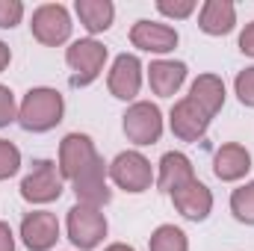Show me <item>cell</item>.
I'll use <instances>...</instances> for the list:
<instances>
[{
    "instance_id": "ba28073f",
    "label": "cell",
    "mask_w": 254,
    "mask_h": 251,
    "mask_svg": "<svg viewBox=\"0 0 254 251\" xmlns=\"http://www.w3.org/2000/svg\"><path fill=\"white\" fill-rule=\"evenodd\" d=\"M95 160H98V151H95L92 136H86V133H68L60 142V175L68 178V181H74L80 172H86Z\"/></svg>"
},
{
    "instance_id": "603a6c76",
    "label": "cell",
    "mask_w": 254,
    "mask_h": 251,
    "mask_svg": "<svg viewBox=\"0 0 254 251\" xmlns=\"http://www.w3.org/2000/svg\"><path fill=\"white\" fill-rule=\"evenodd\" d=\"M18 169H21V151H18V145L9 142V139H0V181L18 175Z\"/></svg>"
},
{
    "instance_id": "5b68a950",
    "label": "cell",
    "mask_w": 254,
    "mask_h": 251,
    "mask_svg": "<svg viewBox=\"0 0 254 251\" xmlns=\"http://www.w3.org/2000/svg\"><path fill=\"white\" fill-rule=\"evenodd\" d=\"M63 195V175L54 160H36L30 175L21 181V198L30 204H51Z\"/></svg>"
},
{
    "instance_id": "ffe728a7",
    "label": "cell",
    "mask_w": 254,
    "mask_h": 251,
    "mask_svg": "<svg viewBox=\"0 0 254 251\" xmlns=\"http://www.w3.org/2000/svg\"><path fill=\"white\" fill-rule=\"evenodd\" d=\"M74 12L80 18V24L89 30V33H104L113 27V18H116V6L110 0H77L74 3Z\"/></svg>"
},
{
    "instance_id": "e0dca14e",
    "label": "cell",
    "mask_w": 254,
    "mask_h": 251,
    "mask_svg": "<svg viewBox=\"0 0 254 251\" xmlns=\"http://www.w3.org/2000/svg\"><path fill=\"white\" fill-rule=\"evenodd\" d=\"M187 80V65L175 63V60H157V63L148 65V83H151V92L160 95V98H172Z\"/></svg>"
},
{
    "instance_id": "5bb4252c",
    "label": "cell",
    "mask_w": 254,
    "mask_h": 251,
    "mask_svg": "<svg viewBox=\"0 0 254 251\" xmlns=\"http://www.w3.org/2000/svg\"><path fill=\"white\" fill-rule=\"evenodd\" d=\"M172 201H175L178 213L184 219H190V222H204L210 216V210H213V192L204 187L198 178L190 181V184H184L181 189H175Z\"/></svg>"
},
{
    "instance_id": "f1b7e54d",
    "label": "cell",
    "mask_w": 254,
    "mask_h": 251,
    "mask_svg": "<svg viewBox=\"0 0 254 251\" xmlns=\"http://www.w3.org/2000/svg\"><path fill=\"white\" fill-rule=\"evenodd\" d=\"M0 251H15V234L9 222H0Z\"/></svg>"
},
{
    "instance_id": "8fae6325",
    "label": "cell",
    "mask_w": 254,
    "mask_h": 251,
    "mask_svg": "<svg viewBox=\"0 0 254 251\" xmlns=\"http://www.w3.org/2000/svg\"><path fill=\"white\" fill-rule=\"evenodd\" d=\"M107 163H104V157L98 154V160L86 169V172H80L71 184H74V195H77V204H86V207H104V204H110V198H113V192L107 189Z\"/></svg>"
},
{
    "instance_id": "8992f818",
    "label": "cell",
    "mask_w": 254,
    "mask_h": 251,
    "mask_svg": "<svg viewBox=\"0 0 254 251\" xmlns=\"http://www.w3.org/2000/svg\"><path fill=\"white\" fill-rule=\"evenodd\" d=\"M125 119V136L133 145H154L163 136V113L151 101H136L127 107Z\"/></svg>"
},
{
    "instance_id": "d4e9b609",
    "label": "cell",
    "mask_w": 254,
    "mask_h": 251,
    "mask_svg": "<svg viewBox=\"0 0 254 251\" xmlns=\"http://www.w3.org/2000/svg\"><path fill=\"white\" fill-rule=\"evenodd\" d=\"M24 18V3L21 0H0V30L18 27Z\"/></svg>"
},
{
    "instance_id": "4316f807",
    "label": "cell",
    "mask_w": 254,
    "mask_h": 251,
    "mask_svg": "<svg viewBox=\"0 0 254 251\" xmlns=\"http://www.w3.org/2000/svg\"><path fill=\"white\" fill-rule=\"evenodd\" d=\"M18 119V104H15V95L9 86H0V127L12 125Z\"/></svg>"
},
{
    "instance_id": "30bf717a",
    "label": "cell",
    "mask_w": 254,
    "mask_h": 251,
    "mask_svg": "<svg viewBox=\"0 0 254 251\" xmlns=\"http://www.w3.org/2000/svg\"><path fill=\"white\" fill-rule=\"evenodd\" d=\"M60 240V222L48 210H33L21 219V243L30 251H51Z\"/></svg>"
},
{
    "instance_id": "cb8c5ba5",
    "label": "cell",
    "mask_w": 254,
    "mask_h": 251,
    "mask_svg": "<svg viewBox=\"0 0 254 251\" xmlns=\"http://www.w3.org/2000/svg\"><path fill=\"white\" fill-rule=\"evenodd\" d=\"M234 89H237V98H240L243 107H254V65L237 74Z\"/></svg>"
},
{
    "instance_id": "9c48e42d",
    "label": "cell",
    "mask_w": 254,
    "mask_h": 251,
    "mask_svg": "<svg viewBox=\"0 0 254 251\" xmlns=\"http://www.w3.org/2000/svg\"><path fill=\"white\" fill-rule=\"evenodd\" d=\"M169 125H172V133H175L181 142H201L204 133H207V127H210V116L187 95V98H181V101L172 107Z\"/></svg>"
},
{
    "instance_id": "83f0119b",
    "label": "cell",
    "mask_w": 254,
    "mask_h": 251,
    "mask_svg": "<svg viewBox=\"0 0 254 251\" xmlns=\"http://www.w3.org/2000/svg\"><path fill=\"white\" fill-rule=\"evenodd\" d=\"M240 51H243L246 57H254V21L246 24V30L240 33Z\"/></svg>"
},
{
    "instance_id": "4fadbf2b",
    "label": "cell",
    "mask_w": 254,
    "mask_h": 251,
    "mask_svg": "<svg viewBox=\"0 0 254 251\" xmlns=\"http://www.w3.org/2000/svg\"><path fill=\"white\" fill-rule=\"evenodd\" d=\"M107 86H110V95L119 98V101H133L142 89V63L139 57L133 54H119L116 63L110 68V77H107Z\"/></svg>"
},
{
    "instance_id": "ac0fdd59",
    "label": "cell",
    "mask_w": 254,
    "mask_h": 251,
    "mask_svg": "<svg viewBox=\"0 0 254 251\" xmlns=\"http://www.w3.org/2000/svg\"><path fill=\"white\" fill-rule=\"evenodd\" d=\"M195 181V169H192V160L187 154H181V151H169V154H163V160H160V178H157V187L163 189V192H175V189H181L184 184H190Z\"/></svg>"
},
{
    "instance_id": "484cf974",
    "label": "cell",
    "mask_w": 254,
    "mask_h": 251,
    "mask_svg": "<svg viewBox=\"0 0 254 251\" xmlns=\"http://www.w3.org/2000/svg\"><path fill=\"white\" fill-rule=\"evenodd\" d=\"M157 9L166 15V18H190L195 12V0H157Z\"/></svg>"
},
{
    "instance_id": "52a82bcc",
    "label": "cell",
    "mask_w": 254,
    "mask_h": 251,
    "mask_svg": "<svg viewBox=\"0 0 254 251\" xmlns=\"http://www.w3.org/2000/svg\"><path fill=\"white\" fill-rule=\"evenodd\" d=\"M71 15L63 3H42L36 12H33V21H30V30H33V39L48 45V48H57L68 42L71 36Z\"/></svg>"
},
{
    "instance_id": "f546056e",
    "label": "cell",
    "mask_w": 254,
    "mask_h": 251,
    "mask_svg": "<svg viewBox=\"0 0 254 251\" xmlns=\"http://www.w3.org/2000/svg\"><path fill=\"white\" fill-rule=\"evenodd\" d=\"M12 63V51L6 42H0V71H6V65Z\"/></svg>"
},
{
    "instance_id": "7402d4cb",
    "label": "cell",
    "mask_w": 254,
    "mask_h": 251,
    "mask_svg": "<svg viewBox=\"0 0 254 251\" xmlns=\"http://www.w3.org/2000/svg\"><path fill=\"white\" fill-rule=\"evenodd\" d=\"M231 213L237 222L254 225V181L231 192Z\"/></svg>"
},
{
    "instance_id": "277c9868",
    "label": "cell",
    "mask_w": 254,
    "mask_h": 251,
    "mask_svg": "<svg viewBox=\"0 0 254 251\" xmlns=\"http://www.w3.org/2000/svg\"><path fill=\"white\" fill-rule=\"evenodd\" d=\"M107 172H110V178H113L116 187L125 189V192H133V195L151 189V184H154L151 160H148L145 154H139V151H122V154L110 163Z\"/></svg>"
},
{
    "instance_id": "4dcf8cb0",
    "label": "cell",
    "mask_w": 254,
    "mask_h": 251,
    "mask_svg": "<svg viewBox=\"0 0 254 251\" xmlns=\"http://www.w3.org/2000/svg\"><path fill=\"white\" fill-rule=\"evenodd\" d=\"M104 251H136L133 246H127V243H113V246H107Z\"/></svg>"
},
{
    "instance_id": "2e32d148",
    "label": "cell",
    "mask_w": 254,
    "mask_h": 251,
    "mask_svg": "<svg viewBox=\"0 0 254 251\" xmlns=\"http://www.w3.org/2000/svg\"><path fill=\"white\" fill-rule=\"evenodd\" d=\"M198 27L207 36H228L237 27V6L231 0H207L198 12Z\"/></svg>"
},
{
    "instance_id": "3957f363",
    "label": "cell",
    "mask_w": 254,
    "mask_h": 251,
    "mask_svg": "<svg viewBox=\"0 0 254 251\" xmlns=\"http://www.w3.org/2000/svg\"><path fill=\"white\" fill-rule=\"evenodd\" d=\"M107 237V216L98 207H86V204H74L68 210V240L80 251L98 249Z\"/></svg>"
},
{
    "instance_id": "d6986e66",
    "label": "cell",
    "mask_w": 254,
    "mask_h": 251,
    "mask_svg": "<svg viewBox=\"0 0 254 251\" xmlns=\"http://www.w3.org/2000/svg\"><path fill=\"white\" fill-rule=\"evenodd\" d=\"M190 98L213 119L222 107H225V83L219 74H201L190 89Z\"/></svg>"
},
{
    "instance_id": "44dd1931",
    "label": "cell",
    "mask_w": 254,
    "mask_h": 251,
    "mask_svg": "<svg viewBox=\"0 0 254 251\" xmlns=\"http://www.w3.org/2000/svg\"><path fill=\"white\" fill-rule=\"evenodd\" d=\"M148 249L151 251H190V240L181 228L175 225H160L151 240H148Z\"/></svg>"
},
{
    "instance_id": "7a4b0ae2",
    "label": "cell",
    "mask_w": 254,
    "mask_h": 251,
    "mask_svg": "<svg viewBox=\"0 0 254 251\" xmlns=\"http://www.w3.org/2000/svg\"><path fill=\"white\" fill-rule=\"evenodd\" d=\"M65 63L74 71L71 74V86L80 89V86H89L101 77L104 63H107V48L95 39H77L68 51H65Z\"/></svg>"
},
{
    "instance_id": "7c38bea8",
    "label": "cell",
    "mask_w": 254,
    "mask_h": 251,
    "mask_svg": "<svg viewBox=\"0 0 254 251\" xmlns=\"http://www.w3.org/2000/svg\"><path fill=\"white\" fill-rule=\"evenodd\" d=\"M181 36L175 27L169 24H157V21H136L130 27V45L148 54H172L178 48Z\"/></svg>"
},
{
    "instance_id": "6da1fadb",
    "label": "cell",
    "mask_w": 254,
    "mask_h": 251,
    "mask_svg": "<svg viewBox=\"0 0 254 251\" xmlns=\"http://www.w3.org/2000/svg\"><path fill=\"white\" fill-rule=\"evenodd\" d=\"M63 95L51 86H36L24 95V101L18 107V125L30 133H48L63 122Z\"/></svg>"
},
{
    "instance_id": "9a60e30c",
    "label": "cell",
    "mask_w": 254,
    "mask_h": 251,
    "mask_svg": "<svg viewBox=\"0 0 254 251\" xmlns=\"http://www.w3.org/2000/svg\"><path fill=\"white\" fill-rule=\"evenodd\" d=\"M213 172L219 181H240L252 172V154L240 145V142H228L216 151L213 157Z\"/></svg>"
}]
</instances>
